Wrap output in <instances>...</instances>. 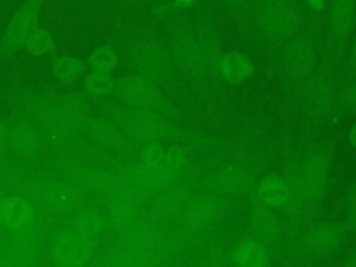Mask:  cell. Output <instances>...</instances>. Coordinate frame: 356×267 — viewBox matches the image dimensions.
<instances>
[{
    "label": "cell",
    "instance_id": "5",
    "mask_svg": "<svg viewBox=\"0 0 356 267\" xmlns=\"http://www.w3.org/2000/svg\"><path fill=\"white\" fill-rule=\"evenodd\" d=\"M127 57L132 72L157 83H165L172 78L174 60L168 46L152 35H135L127 43Z\"/></svg>",
    "mask_w": 356,
    "mask_h": 267
},
{
    "label": "cell",
    "instance_id": "8",
    "mask_svg": "<svg viewBox=\"0 0 356 267\" xmlns=\"http://www.w3.org/2000/svg\"><path fill=\"white\" fill-rule=\"evenodd\" d=\"M97 252L99 241L63 227L47 238L44 256L57 267H85L93 263Z\"/></svg>",
    "mask_w": 356,
    "mask_h": 267
},
{
    "label": "cell",
    "instance_id": "16",
    "mask_svg": "<svg viewBox=\"0 0 356 267\" xmlns=\"http://www.w3.org/2000/svg\"><path fill=\"white\" fill-rule=\"evenodd\" d=\"M335 99V82L327 72H314L305 83L302 110L309 122L318 124L330 114Z\"/></svg>",
    "mask_w": 356,
    "mask_h": 267
},
{
    "label": "cell",
    "instance_id": "17",
    "mask_svg": "<svg viewBox=\"0 0 356 267\" xmlns=\"http://www.w3.org/2000/svg\"><path fill=\"white\" fill-rule=\"evenodd\" d=\"M39 216L40 213L25 196L15 192H8L1 196L0 222L7 234L19 232L31 227Z\"/></svg>",
    "mask_w": 356,
    "mask_h": 267
},
{
    "label": "cell",
    "instance_id": "1",
    "mask_svg": "<svg viewBox=\"0 0 356 267\" xmlns=\"http://www.w3.org/2000/svg\"><path fill=\"white\" fill-rule=\"evenodd\" d=\"M10 106L28 117L40 131L46 147L58 154L76 150L95 111L93 103L78 89L21 88L10 95Z\"/></svg>",
    "mask_w": 356,
    "mask_h": 267
},
{
    "label": "cell",
    "instance_id": "18",
    "mask_svg": "<svg viewBox=\"0 0 356 267\" xmlns=\"http://www.w3.org/2000/svg\"><path fill=\"white\" fill-rule=\"evenodd\" d=\"M67 218L68 222L65 227L93 241H100L102 236L110 231L104 209L97 203H85Z\"/></svg>",
    "mask_w": 356,
    "mask_h": 267
},
{
    "label": "cell",
    "instance_id": "27",
    "mask_svg": "<svg viewBox=\"0 0 356 267\" xmlns=\"http://www.w3.org/2000/svg\"><path fill=\"white\" fill-rule=\"evenodd\" d=\"M81 82H82L81 90L92 103H96V102L111 99L114 96L117 76L110 72H99V71L88 70V72L85 74Z\"/></svg>",
    "mask_w": 356,
    "mask_h": 267
},
{
    "label": "cell",
    "instance_id": "34",
    "mask_svg": "<svg viewBox=\"0 0 356 267\" xmlns=\"http://www.w3.org/2000/svg\"><path fill=\"white\" fill-rule=\"evenodd\" d=\"M343 104L349 113L356 114V81H353L343 92Z\"/></svg>",
    "mask_w": 356,
    "mask_h": 267
},
{
    "label": "cell",
    "instance_id": "2",
    "mask_svg": "<svg viewBox=\"0 0 356 267\" xmlns=\"http://www.w3.org/2000/svg\"><path fill=\"white\" fill-rule=\"evenodd\" d=\"M25 165L6 159L0 170V188L25 196L42 216L68 217L88 203L89 197L72 184L50 171H32Z\"/></svg>",
    "mask_w": 356,
    "mask_h": 267
},
{
    "label": "cell",
    "instance_id": "31",
    "mask_svg": "<svg viewBox=\"0 0 356 267\" xmlns=\"http://www.w3.org/2000/svg\"><path fill=\"white\" fill-rule=\"evenodd\" d=\"M88 70L114 74L120 64V53L110 43H102L93 47L85 57Z\"/></svg>",
    "mask_w": 356,
    "mask_h": 267
},
{
    "label": "cell",
    "instance_id": "40",
    "mask_svg": "<svg viewBox=\"0 0 356 267\" xmlns=\"http://www.w3.org/2000/svg\"><path fill=\"white\" fill-rule=\"evenodd\" d=\"M6 154H0V168H1V164H3V160H4Z\"/></svg>",
    "mask_w": 356,
    "mask_h": 267
},
{
    "label": "cell",
    "instance_id": "19",
    "mask_svg": "<svg viewBox=\"0 0 356 267\" xmlns=\"http://www.w3.org/2000/svg\"><path fill=\"white\" fill-rule=\"evenodd\" d=\"M142 200L129 192H122L103 203L108 229L117 232L139 220Z\"/></svg>",
    "mask_w": 356,
    "mask_h": 267
},
{
    "label": "cell",
    "instance_id": "32",
    "mask_svg": "<svg viewBox=\"0 0 356 267\" xmlns=\"http://www.w3.org/2000/svg\"><path fill=\"white\" fill-rule=\"evenodd\" d=\"M346 218L348 229H356V182H353L346 192Z\"/></svg>",
    "mask_w": 356,
    "mask_h": 267
},
{
    "label": "cell",
    "instance_id": "41",
    "mask_svg": "<svg viewBox=\"0 0 356 267\" xmlns=\"http://www.w3.org/2000/svg\"><path fill=\"white\" fill-rule=\"evenodd\" d=\"M142 1H156V0H142Z\"/></svg>",
    "mask_w": 356,
    "mask_h": 267
},
{
    "label": "cell",
    "instance_id": "36",
    "mask_svg": "<svg viewBox=\"0 0 356 267\" xmlns=\"http://www.w3.org/2000/svg\"><path fill=\"white\" fill-rule=\"evenodd\" d=\"M349 67L356 70V35L353 38L352 46H350V53H349Z\"/></svg>",
    "mask_w": 356,
    "mask_h": 267
},
{
    "label": "cell",
    "instance_id": "9",
    "mask_svg": "<svg viewBox=\"0 0 356 267\" xmlns=\"http://www.w3.org/2000/svg\"><path fill=\"white\" fill-rule=\"evenodd\" d=\"M47 0H24L10 15L0 35V61H6L21 51L25 36L40 24Z\"/></svg>",
    "mask_w": 356,
    "mask_h": 267
},
{
    "label": "cell",
    "instance_id": "15",
    "mask_svg": "<svg viewBox=\"0 0 356 267\" xmlns=\"http://www.w3.org/2000/svg\"><path fill=\"white\" fill-rule=\"evenodd\" d=\"M317 53L310 33L292 36L282 54L284 74L295 83L303 85L314 72Z\"/></svg>",
    "mask_w": 356,
    "mask_h": 267
},
{
    "label": "cell",
    "instance_id": "42",
    "mask_svg": "<svg viewBox=\"0 0 356 267\" xmlns=\"http://www.w3.org/2000/svg\"><path fill=\"white\" fill-rule=\"evenodd\" d=\"M353 1H355V3H356V0H353Z\"/></svg>",
    "mask_w": 356,
    "mask_h": 267
},
{
    "label": "cell",
    "instance_id": "26",
    "mask_svg": "<svg viewBox=\"0 0 356 267\" xmlns=\"http://www.w3.org/2000/svg\"><path fill=\"white\" fill-rule=\"evenodd\" d=\"M21 51L35 58L51 57L58 51V42L47 26L39 24L25 36Z\"/></svg>",
    "mask_w": 356,
    "mask_h": 267
},
{
    "label": "cell",
    "instance_id": "3",
    "mask_svg": "<svg viewBox=\"0 0 356 267\" xmlns=\"http://www.w3.org/2000/svg\"><path fill=\"white\" fill-rule=\"evenodd\" d=\"M97 113L111 118L135 145L163 142L171 136V127L164 115L152 110L132 107L115 99L93 103Z\"/></svg>",
    "mask_w": 356,
    "mask_h": 267
},
{
    "label": "cell",
    "instance_id": "14",
    "mask_svg": "<svg viewBox=\"0 0 356 267\" xmlns=\"http://www.w3.org/2000/svg\"><path fill=\"white\" fill-rule=\"evenodd\" d=\"M85 139L108 154L127 156L131 154L135 147V143L127 136L120 125L97 111H93L85 127Z\"/></svg>",
    "mask_w": 356,
    "mask_h": 267
},
{
    "label": "cell",
    "instance_id": "35",
    "mask_svg": "<svg viewBox=\"0 0 356 267\" xmlns=\"http://www.w3.org/2000/svg\"><path fill=\"white\" fill-rule=\"evenodd\" d=\"M8 152V125L7 118L0 114V154Z\"/></svg>",
    "mask_w": 356,
    "mask_h": 267
},
{
    "label": "cell",
    "instance_id": "4",
    "mask_svg": "<svg viewBox=\"0 0 356 267\" xmlns=\"http://www.w3.org/2000/svg\"><path fill=\"white\" fill-rule=\"evenodd\" d=\"M331 170V152L321 146L310 152L299 164L292 182L293 197L289 207L310 213L324 199Z\"/></svg>",
    "mask_w": 356,
    "mask_h": 267
},
{
    "label": "cell",
    "instance_id": "23",
    "mask_svg": "<svg viewBox=\"0 0 356 267\" xmlns=\"http://www.w3.org/2000/svg\"><path fill=\"white\" fill-rule=\"evenodd\" d=\"M213 185L217 192L225 196L243 195L252 186V172L236 163L225 164L216 171Z\"/></svg>",
    "mask_w": 356,
    "mask_h": 267
},
{
    "label": "cell",
    "instance_id": "20",
    "mask_svg": "<svg viewBox=\"0 0 356 267\" xmlns=\"http://www.w3.org/2000/svg\"><path fill=\"white\" fill-rule=\"evenodd\" d=\"M254 195L259 204L273 210L289 207L293 197L292 184L278 175H266L254 185Z\"/></svg>",
    "mask_w": 356,
    "mask_h": 267
},
{
    "label": "cell",
    "instance_id": "37",
    "mask_svg": "<svg viewBox=\"0 0 356 267\" xmlns=\"http://www.w3.org/2000/svg\"><path fill=\"white\" fill-rule=\"evenodd\" d=\"M348 142L356 150V122L352 124L348 131Z\"/></svg>",
    "mask_w": 356,
    "mask_h": 267
},
{
    "label": "cell",
    "instance_id": "39",
    "mask_svg": "<svg viewBox=\"0 0 356 267\" xmlns=\"http://www.w3.org/2000/svg\"><path fill=\"white\" fill-rule=\"evenodd\" d=\"M3 195H4V193H3V191H1V188H0V200H1V196H3ZM3 231H4V229H3V227H1V222H0V234H1ZM0 239H1V238H0Z\"/></svg>",
    "mask_w": 356,
    "mask_h": 267
},
{
    "label": "cell",
    "instance_id": "12",
    "mask_svg": "<svg viewBox=\"0 0 356 267\" xmlns=\"http://www.w3.org/2000/svg\"><path fill=\"white\" fill-rule=\"evenodd\" d=\"M168 49L175 67L186 76L200 79L210 72L195 33L184 24H177L172 28Z\"/></svg>",
    "mask_w": 356,
    "mask_h": 267
},
{
    "label": "cell",
    "instance_id": "13",
    "mask_svg": "<svg viewBox=\"0 0 356 267\" xmlns=\"http://www.w3.org/2000/svg\"><path fill=\"white\" fill-rule=\"evenodd\" d=\"M348 231L345 222H320L303 235L299 253L306 260L328 259L341 249Z\"/></svg>",
    "mask_w": 356,
    "mask_h": 267
},
{
    "label": "cell",
    "instance_id": "30",
    "mask_svg": "<svg viewBox=\"0 0 356 267\" xmlns=\"http://www.w3.org/2000/svg\"><path fill=\"white\" fill-rule=\"evenodd\" d=\"M267 259L266 246L253 238L242 241L232 252V261L239 267H261L267 264Z\"/></svg>",
    "mask_w": 356,
    "mask_h": 267
},
{
    "label": "cell",
    "instance_id": "28",
    "mask_svg": "<svg viewBox=\"0 0 356 267\" xmlns=\"http://www.w3.org/2000/svg\"><path fill=\"white\" fill-rule=\"evenodd\" d=\"M252 71L253 65L250 60L238 51L222 54L217 65V72L231 83H241L246 81L250 78Z\"/></svg>",
    "mask_w": 356,
    "mask_h": 267
},
{
    "label": "cell",
    "instance_id": "11",
    "mask_svg": "<svg viewBox=\"0 0 356 267\" xmlns=\"http://www.w3.org/2000/svg\"><path fill=\"white\" fill-rule=\"evenodd\" d=\"M113 99L139 108L152 110L165 115L168 104L161 96L159 85L132 72L124 76H117Z\"/></svg>",
    "mask_w": 356,
    "mask_h": 267
},
{
    "label": "cell",
    "instance_id": "33",
    "mask_svg": "<svg viewBox=\"0 0 356 267\" xmlns=\"http://www.w3.org/2000/svg\"><path fill=\"white\" fill-rule=\"evenodd\" d=\"M228 8H231L235 14L246 17L253 11L254 1L253 0H222Z\"/></svg>",
    "mask_w": 356,
    "mask_h": 267
},
{
    "label": "cell",
    "instance_id": "6",
    "mask_svg": "<svg viewBox=\"0 0 356 267\" xmlns=\"http://www.w3.org/2000/svg\"><path fill=\"white\" fill-rule=\"evenodd\" d=\"M46 229L43 216L28 228L0 239V267H33L42 263L46 253Z\"/></svg>",
    "mask_w": 356,
    "mask_h": 267
},
{
    "label": "cell",
    "instance_id": "29",
    "mask_svg": "<svg viewBox=\"0 0 356 267\" xmlns=\"http://www.w3.org/2000/svg\"><path fill=\"white\" fill-rule=\"evenodd\" d=\"M195 36L197 39L209 71H217V65L222 53L216 28L209 21H202V24L197 26V31L195 32Z\"/></svg>",
    "mask_w": 356,
    "mask_h": 267
},
{
    "label": "cell",
    "instance_id": "25",
    "mask_svg": "<svg viewBox=\"0 0 356 267\" xmlns=\"http://www.w3.org/2000/svg\"><path fill=\"white\" fill-rule=\"evenodd\" d=\"M220 213V203L210 196L193 199L184 207V218L191 228H204L213 224Z\"/></svg>",
    "mask_w": 356,
    "mask_h": 267
},
{
    "label": "cell",
    "instance_id": "10",
    "mask_svg": "<svg viewBox=\"0 0 356 267\" xmlns=\"http://www.w3.org/2000/svg\"><path fill=\"white\" fill-rule=\"evenodd\" d=\"M8 125V152L24 164H32L42 159L46 147L38 127L24 114L10 110L6 117Z\"/></svg>",
    "mask_w": 356,
    "mask_h": 267
},
{
    "label": "cell",
    "instance_id": "7",
    "mask_svg": "<svg viewBox=\"0 0 356 267\" xmlns=\"http://www.w3.org/2000/svg\"><path fill=\"white\" fill-rule=\"evenodd\" d=\"M254 22L264 38L288 40L302 24V10L295 0H261L254 11Z\"/></svg>",
    "mask_w": 356,
    "mask_h": 267
},
{
    "label": "cell",
    "instance_id": "21",
    "mask_svg": "<svg viewBox=\"0 0 356 267\" xmlns=\"http://www.w3.org/2000/svg\"><path fill=\"white\" fill-rule=\"evenodd\" d=\"M249 231L250 238L259 241L266 248L275 243L282 232V225L273 209L256 204L249 214Z\"/></svg>",
    "mask_w": 356,
    "mask_h": 267
},
{
    "label": "cell",
    "instance_id": "24",
    "mask_svg": "<svg viewBox=\"0 0 356 267\" xmlns=\"http://www.w3.org/2000/svg\"><path fill=\"white\" fill-rule=\"evenodd\" d=\"M356 3L353 0H331L330 3V31L338 46H343L355 25Z\"/></svg>",
    "mask_w": 356,
    "mask_h": 267
},
{
    "label": "cell",
    "instance_id": "22",
    "mask_svg": "<svg viewBox=\"0 0 356 267\" xmlns=\"http://www.w3.org/2000/svg\"><path fill=\"white\" fill-rule=\"evenodd\" d=\"M49 71L57 83L63 86H71L82 81L88 72V65L85 57L76 56L74 53L57 51L50 57Z\"/></svg>",
    "mask_w": 356,
    "mask_h": 267
},
{
    "label": "cell",
    "instance_id": "38",
    "mask_svg": "<svg viewBox=\"0 0 356 267\" xmlns=\"http://www.w3.org/2000/svg\"><path fill=\"white\" fill-rule=\"evenodd\" d=\"M343 264H346V266H352V267H356V248H355L350 253H348V256H346V259H345Z\"/></svg>",
    "mask_w": 356,
    "mask_h": 267
}]
</instances>
